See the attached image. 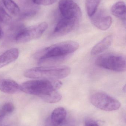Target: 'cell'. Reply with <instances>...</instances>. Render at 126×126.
<instances>
[{"label":"cell","instance_id":"cell-1","mask_svg":"<svg viewBox=\"0 0 126 126\" xmlns=\"http://www.w3.org/2000/svg\"><path fill=\"white\" fill-rule=\"evenodd\" d=\"M62 82L57 80L39 79L24 82L21 86V91L38 96L49 103H57L62 95L57 90L62 87Z\"/></svg>","mask_w":126,"mask_h":126},{"label":"cell","instance_id":"cell-2","mask_svg":"<svg viewBox=\"0 0 126 126\" xmlns=\"http://www.w3.org/2000/svg\"><path fill=\"white\" fill-rule=\"evenodd\" d=\"M79 47V44L73 41H64L48 47L40 52L38 65L48 66L58 63L77 51Z\"/></svg>","mask_w":126,"mask_h":126},{"label":"cell","instance_id":"cell-3","mask_svg":"<svg viewBox=\"0 0 126 126\" xmlns=\"http://www.w3.org/2000/svg\"><path fill=\"white\" fill-rule=\"evenodd\" d=\"M71 72L66 66H49L36 67L25 71L24 76L30 78L57 80L66 78Z\"/></svg>","mask_w":126,"mask_h":126},{"label":"cell","instance_id":"cell-4","mask_svg":"<svg viewBox=\"0 0 126 126\" xmlns=\"http://www.w3.org/2000/svg\"><path fill=\"white\" fill-rule=\"evenodd\" d=\"M96 65L109 70L123 72L126 69V59L125 56L114 52H109L98 56L95 61Z\"/></svg>","mask_w":126,"mask_h":126},{"label":"cell","instance_id":"cell-5","mask_svg":"<svg viewBox=\"0 0 126 126\" xmlns=\"http://www.w3.org/2000/svg\"><path fill=\"white\" fill-rule=\"evenodd\" d=\"M90 101L95 107L106 111H116L121 107V103L118 100L103 92H97L92 94Z\"/></svg>","mask_w":126,"mask_h":126},{"label":"cell","instance_id":"cell-6","mask_svg":"<svg viewBox=\"0 0 126 126\" xmlns=\"http://www.w3.org/2000/svg\"><path fill=\"white\" fill-rule=\"evenodd\" d=\"M46 22L22 29L16 34L15 40L17 43H25L40 38L48 28Z\"/></svg>","mask_w":126,"mask_h":126},{"label":"cell","instance_id":"cell-7","mask_svg":"<svg viewBox=\"0 0 126 126\" xmlns=\"http://www.w3.org/2000/svg\"><path fill=\"white\" fill-rule=\"evenodd\" d=\"M59 10L63 17L79 20L82 16L80 8L72 0H60L58 4Z\"/></svg>","mask_w":126,"mask_h":126},{"label":"cell","instance_id":"cell-8","mask_svg":"<svg viewBox=\"0 0 126 126\" xmlns=\"http://www.w3.org/2000/svg\"><path fill=\"white\" fill-rule=\"evenodd\" d=\"M90 17L92 24L101 30H107L110 28L112 24L111 17L104 10H97Z\"/></svg>","mask_w":126,"mask_h":126},{"label":"cell","instance_id":"cell-9","mask_svg":"<svg viewBox=\"0 0 126 126\" xmlns=\"http://www.w3.org/2000/svg\"><path fill=\"white\" fill-rule=\"evenodd\" d=\"M78 21L76 19L63 17L56 24L53 34L57 37H60L69 34L75 28Z\"/></svg>","mask_w":126,"mask_h":126},{"label":"cell","instance_id":"cell-10","mask_svg":"<svg viewBox=\"0 0 126 126\" xmlns=\"http://www.w3.org/2000/svg\"><path fill=\"white\" fill-rule=\"evenodd\" d=\"M0 90L9 94H14L21 91V86L15 81L4 79L0 80Z\"/></svg>","mask_w":126,"mask_h":126},{"label":"cell","instance_id":"cell-11","mask_svg":"<svg viewBox=\"0 0 126 126\" xmlns=\"http://www.w3.org/2000/svg\"><path fill=\"white\" fill-rule=\"evenodd\" d=\"M19 51L15 48L6 51L0 55V69L15 61L18 57Z\"/></svg>","mask_w":126,"mask_h":126},{"label":"cell","instance_id":"cell-12","mask_svg":"<svg viewBox=\"0 0 126 126\" xmlns=\"http://www.w3.org/2000/svg\"><path fill=\"white\" fill-rule=\"evenodd\" d=\"M67 112L63 107H59L55 109L50 117L51 122L57 126H62L66 120Z\"/></svg>","mask_w":126,"mask_h":126},{"label":"cell","instance_id":"cell-13","mask_svg":"<svg viewBox=\"0 0 126 126\" xmlns=\"http://www.w3.org/2000/svg\"><path fill=\"white\" fill-rule=\"evenodd\" d=\"M113 40V36L111 35H109L104 38L92 48L91 51V55H97L106 50L111 45Z\"/></svg>","mask_w":126,"mask_h":126},{"label":"cell","instance_id":"cell-14","mask_svg":"<svg viewBox=\"0 0 126 126\" xmlns=\"http://www.w3.org/2000/svg\"><path fill=\"white\" fill-rule=\"evenodd\" d=\"M111 12L115 17L126 21V6L123 1H119L114 4L111 8Z\"/></svg>","mask_w":126,"mask_h":126},{"label":"cell","instance_id":"cell-15","mask_svg":"<svg viewBox=\"0 0 126 126\" xmlns=\"http://www.w3.org/2000/svg\"><path fill=\"white\" fill-rule=\"evenodd\" d=\"M3 5L7 10L14 16L20 14V10L18 5L13 0H2Z\"/></svg>","mask_w":126,"mask_h":126},{"label":"cell","instance_id":"cell-16","mask_svg":"<svg viewBox=\"0 0 126 126\" xmlns=\"http://www.w3.org/2000/svg\"><path fill=\"white\" fill-rule=\"evenodd\" d=\"M101 0H87L86 3L87 13L90 17L93 15L97 10Z\"/></svg>","mask_w":126,"mask_h":126},{"label":"cell","instance_id":"cell-17","mask_svg":"<svg viewBox=\"0 0 126 126\" xmlns=\"http://www.w3.org/2000/svg\"><path fill=\"white\" fill-rule=\"evenodd\" d=\"M11 16L1 5H0V24H8L12 21Z\"/></svg>","mask_w":126,"mask_h":126},{"label":"cell","instance_id":"cell-18","mask_svg":"<svg viewBox=\"0 0 126 126\" xmlns=\"http://www.w3.org/2000/svg\"><path fill=\"white\" fill-rule=\"evenodd\" d=\"M2 110L6 113H11L14 111L15 106L12 103L10 102L6 103L2 107Z\"/></svg>","mask_w":126,"mask_h":126},{"label":"cell","instance_id":"cell-19","mask_svg":"<svg viewBox=\"0 0 126 126\" xmlns=\"http://www.w3.org/2000/svg\"><path fill=\"white\" fill-rule=\"evenodd\" d=\"M33 1L37 5L48 6L55 3L57 0H33Z\"/></svg>","mask_w":126,"mask_h":126},{"label":"cell","instance_id":"cell-20","mask_svg":"<svg viewBox=\"0 0 126 126\" xmlns=\"http://www.w3.org/2000/svg\"><path fill=\"white\" fill-rule=\"evenodd\" d=\"M85 126H99L97 123L94 121L87 120L85 123Z\"/></svg>","mask_w":126,"mask_h":126},{"label":"cell","instance_id":"cell-21","mask_svg":"<svg viewBox=\"0 0 126 126\" xmlns=\"http://www.w3.org/2000/svg\"><path fill=\"white\" fill-rule=\"evenodd\" d=\"M44 126H57L54 125L51 122L50 118H48L45 121Z\"/></svg>","mask_w":126,"mask_h":126},{"label":"cell","instance_id":"cell-22","mask_svg":"<svg viewBox=\"0 0 126 126\" xmlns=\"http://www.w3.org/2000/svg\"><path fill=\"white\" fill-rule=\"evenodd\" d=\"M6 113L4 112L2 110H0V121L3 119L6 115Z\"/></svg>","mask_w":126,"mask_h":126},{"label":"cell","instance_id":"cell-23","mask_svg":"<svg viewBox=\"0 0 126 126\" xmlns=\"http://www.w3.org/2000/svg\"><path fill=\"white\" fill-rule=\"evenodd\" d=\"M3 35V30L1 27H0V40L1 39Z\"/></svg>","mask_w":126,"mask_h":126}]
</instances>
